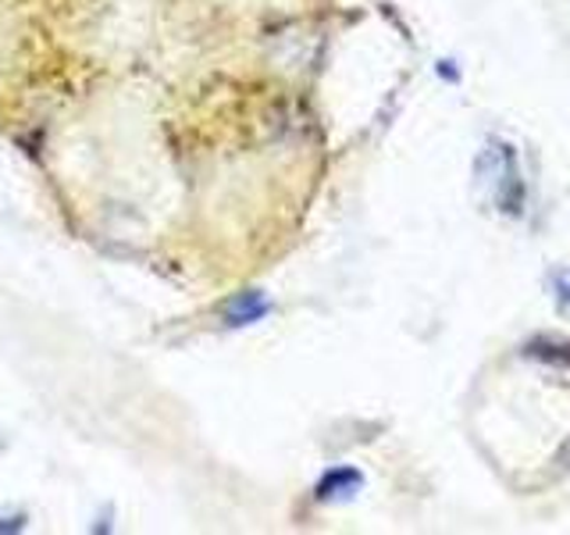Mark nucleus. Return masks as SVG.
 <instances>
[{
	"label": "nucleus",
	"instance_id": "nucleus-1",
	"mask_svg": "<svg viewBox=\"0 0 570 535\" xmlns=\"http://www.w3.org/2000/svg\"><path fill=\"white\" fill-rule=\"evenodd\" d=\"M267 311H272V300H267L261 290L236 293V296L228 300V308H225V325H228V329L254 325V321H261Z\"/></svg>",
	"mask_w": 570,
	"mask_h": 535
},
{
	"label": "nucleus",
	"instance_id": "nucleus-2",
	"mask_svg": "<svg viewBox=\"0 0 570 535\" xmlns=\"http://www.w3.org/2000/svg\"><path fill=\"white\" fill-rule=\"evenodd\" d=\"M361 486H364L361 471H356V468H346V464H343V468H332V471L321 475L314 496L321 499V504H328V499H346V496H353Z\"/></svg>",
	"mask_w": 570,
	"mask_h": 535
},
{
	"label": "nucleus",
	"instance_id": "nucleus-3",
	"mask_svg": "<svg viewBox=\"0 0 570 535\" xmlns=\"http://www.w3.org/2000/svg\"><path fill=\"white\" fill-rule=\"evenodd\" d=\"M557 279H560V293H557V300L567 308V303H570V272H567V268H563V272H560Z\"/></svg>",
	"mask_w": 570,
	"mask_h": 535
}]
</instances>
